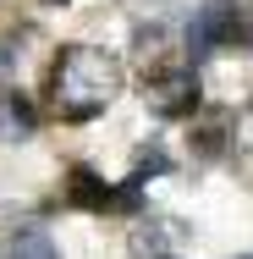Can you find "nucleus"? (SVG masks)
Wrapping results in <instances>:
<instances>
[{"mask_svg":"<svg viewBox=\"0 0 253 259\" xmlns=\"http://www.w3.org/2000/svg\"><path fill=\"white\" fill-rule=\"evenodd\" d=\"M116 94H121V61L116 55L94 50V45L61 50V61H55V72H50V100H55V110L66 121L99 116Z\"/></svg>","mask_w":253,"mask_h":259,"instance_id":"1","label":"nucleus"},{"mask_svg":"<svg viewBox=\"0 0 253 259\" xmlns=\"http://www.w3.org/2000/svg\"><path fill=\"white\" fill-rule=\"evenodd\" d=\"M220 45H242L253 50V6H237V0H209L193 28H187V50L193 55H209Z\"/></svg>","mask_w":253,"mask_h":259,"instance_id":"2","label":"nucleus"},{"mask_svg":"<svg viewBox=\"0 0 253 259\" xmlns=\"http://www.w3.org/2000/svg\"><path fill=\"white\" fill-rule=\"evenodd\" d=\"M143 105L154 116H193L198 110V77L187 66H171V72H154L143 83Z\"/></svg>","mask_w":253,"mask_h":259,"instance_id":"3","label":"nucleus"},{"mask_svg":"<svg viewBox=\"0 0 253 259\" xmlns=\"http://www.w3.org/2000/svg\"><path fill=\"white\" fill-rule=\"evenodd\" d=\"M72 204H83V209H110V204H116V193L105 188L94 171L77 165V171H72Z\"/></svg>","mask_w":253,"mask_h":259,"instance_id":"4","label":"nucleus"},{"mask_svg":"<svg viewBox=\"0 0 253 259\" xmlns=\"http://www.w3.org/2000/svg\"><path fill=\"white\" fill-rule=\"evenodd\" d=\"M11 259H61V254H55V243L44 237V232H28V237H17Z\"/></svg>","mask_w":253,"mask_h":259,"instance_id":"5","label":"nucleus"},{"mask_svg":"<svg viewBox=\"0 0 253 259\" xmlns=\"http://www.w3.org/2000/svg\"><path fill=\"white\" fill-rule=\"evenodd\" d=\"M0 121H6V133H33V116H28V105L22 100H6V110H0Z\"/></svg>","mask_w":253,"mask_h":259,"instance_id":"6","label":"nucleus"},{"mask_svg":"<svg viewBox=\"0 0 253 259\" xmlns=\"http://www.w3.org/2000/svg\"><path fill=\"white\" fill-rule=\"evenodd\" d=\"M50 6H61V0H50Z\"/></svg>","mask_w":253,"mask_h":259,"instance_id":"7","label":"nucleus"}]
</instances>
